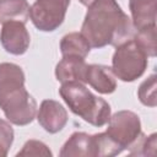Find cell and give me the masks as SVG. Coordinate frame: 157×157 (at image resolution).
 <instances>
[{"label":"cell","mask_w":157,"mask_h":157,"mask_svg":"<svg viewBox=\"0 0 157 157\" xmlns=\"http://www.w3.org/2000/svg\"><path fill=\"white\" fill-rule=\"evenodd\" d=\"M87 7L81 34L91 48L118 47L135 36L136 29L131 18L121 10L117 0H94Z\"/></svg>","instance_id":"1"},{"label":"cell","mask_w":157,"mask_h":157,"mask_svg":"<svg viewBox=\"0 0 157 157\" xmlns=\"http://www.w3.org/2000/svg\"><path fill=\"white\" fill-rule=\"evenodd\" d=\"M59 94L70 110L93 126H103L110 118V105L103 98L93 94L85 83L78 81L63 82Z\"/></svg>","instance_id":"2"},{"label":"cell","mask_w":157,"mask_h":157,"mask_svg":"<svg viewBox=\"0 0 157 157\" xmlns=\"http://www.w3.org/2000/svg\"><path fill=\"white\" fill-rule=\"evenodd\" d=\"M147 58L146 52L132 37L117 47L112 58V71L119 80L132 82L146 71Z\"/></svg>","instance_id":"3"},{"label":"cell","mask_w":157,"mask_h":157,"mask_svg":"<svg viewBox=\"0 0 157 157\" xmlns=\"http://www.w3.org/2000/svg\"><path fill=\"white\" fill-rule=\"evenodd\" d=\"M0 108L11 124L23 126L37 115V102L23 86L1 87Z\"/></svg>","instance_id":"4"},{"label":"cell","mask_w":157,"mask_h":157,"mask_svg":"<svg viewBox=\"0 0 157 157\" xmlns=\"http://www.w3.org/2000/svg\"><path fill=\"white\" fill-rule=\"evenodd\" d=\"M123 150H130L144 134L141 121L136 113L131 110H119L108 120L105 131Z\"/></svg>","instance_id":"5"},{"label":"cell","mask_w":157,"mask_h":157,"mask_svg":"<svg viewBox=\"0 0 157 157\" xmlns=\"http://www.w3.org/2000/svg\"><path fill=\"white\" fill-rule=\"evenodd\" d=\"M70 0H36L29 9V17L34 27L42 32L58 29L65 20Z\"/></svg>","instance_id":"6"},{"label":"cell","mask_w":157,"mask_h":157,"mask_svg":"<svg viewBox=\"0 0 157 157\" xmlns=\"http://www.w3.org/2000/svg\"><path fill=\"white\" fill-rule=\"evenodd\" d=\"M29 33L23 22L7 21L2 23L0 31V43L2 48L12 55H22L29 47Z\"/></svg>","instance_id":"7"},{"label":"cell","mask_w":157,"mask_h":157,"mask_svg":"<svg viewBox=\"0 0 157 157\" xmlns=\"http://www.w3.org/2000/svg\"><path fill=\"white\" fill-rule=\"evenodd\" d=\"M37 120L47 132L56 134L65 128L69 117L66 109L59 102L53 99H44L39 105Z\"/></svg>","instance_id":"8"},{"label":"cell","mask_w":157,"mask_h":157,"mask_svg":"<svg viewBox=\"0 0 157 157\" xmlns=\"http://www.w3.org/2000/svg\"><path fill=\"white\" fill-rule=\"evenodd\" d=\"M85 83L102 94H110L117 90L115 75L112 67L102 64H90L86 67Z\"/></svg>","instance_id":"9"},{"label":"cell","mask_w":157,"mask_h":157,"mask_svg":"<svg viewBox=\"0 0 157 157\" xmlns=\"http://www.w3.org/2000/svg\"><path fill=\"white\" fill-rule=\"evenodd\" d=\"M129 9L136 31L156 25L157 0H129Z\"/></svg>","instance_id":"10"},{"label":"cell","mask_w":157,"mask_h":157,"mask_svg":"<svg viewBox=\"0 0 157 157\" xmlns=\"http://www.w3.org/2000/svg\"><path fill=\"white\" fill-rule=\"evenodd\" d=\"M87 64L78 56H63L55 67V77L59 82L78 81L85 83Z\"/></svg>","instance_id":"11"},{"label":"cell","mask_w":157,"mask_h":157,"mask_svg":"<svg viewBox=\"0 0 157 157\" xmlns=\"http://www.w3.org/2000/svg\"><path fill=\"white\" fill-rule=\"evenodd\" d=\"M60 156L63 157H93L92 135L86 132H74L61 147Z\"/></svg>","instance_id":"12"},{"label":"cell","mask_w":157,"mask_h":157,"mask_svg":"<svg viewBox=\"0 0 157 157\" xmlns=\"http://www.w3.org/2000/svg\"><path fill=\"white\" fill-rule=\"evenodd\" d=\"M29 9L27 0H0V23L7 21L26 23L29 18Z\"/></svg>","instance_id":"13"},{"label":"cell","mask_w":157,"mask_h":157,"mask_svg":"<svg viewBox=\"0 0 157 157\" xmlns=\"http://www.w3.org/2000/svg\"><path fill=\"white\" fill-rule=\"evenodd\" d=\"M91 47L87 39L78 32L65 34L60 40V52L63 56H78L85 59L90 54Z\"/></svg>","instance_id":"14"},{"label":"cell","mask_w":157,"mask_h":157,"mask_svg":"<svg viewBox=\"0 0 157 157\" xmlns=\"http://www.w3.org/2000/svg\"><path fill=\"white\" fill-rule=\"evenodd\" d=\"M92 148L93 157H112L124 151L107 132L92 135Z\"/></svg>","instance_id":"15"},{"label":"cell","mask_w":157,"mask_h":157,"mask_svg":"<svg viewBox=\"0 0 157 157\" xmlns=\"http://www.w3.org/2000/svg\"><path fill=\"white\" fill-rule=\"evenodd\" d=\"M25 74L22 69L13 63H1L0 64V88L23 86Z\"/></svg>","instance_id":"16"},{"label":"cell","mask_w":157,"mask_h":157,"mask_svg":"<svg viewBox=\"0 0 157 157\" xmlns=\"http://www.w3.org/2000/svg\"><path fill=\"white\" fill-rule=\"evenodd\" d=\"M134 38L146 52L147 56H156V25L136 31Z\"/></svg>","instance_id":"17"},{"label":"cell","mask_w":157,"mask_h":157,"mask_svg":"<svg viewBox=\"0 0 157 157\" xmlns=\"http://www.w3.org/2000/svg\"><path fill=\"white\" fill-rule=\"evenodd\" d=\"M137 97L144 105L156 107V75L152 74L147 80H145L137 91Z\"/></svg>","instance_id":"18"},{"label":"cell","mask_w":157,"mask_h":157,"mask_svg":"<svg viewBox=\"0 0 157 157\" xmlns=\"http://www.w3.org/2000/svg\"><path fill=\"white\" fill-rule=\"evenodd\" d=\"M156 134H151L150 136H146L145 134L141 135V137L137 140V142L129 150L131 156H148L155 155L156 151Z\"/></svg>","instance_id":"19"},{"label":"cell","mask_w":157,"mask_h":157,"mask_svg":"<svg viewBox=\"0 0 157 157\" xmlns=\"http://www.w3.org/2000/svg\"><path fill=\"white\" fill-rule=\"evenodd\" d=\"M13 129L9 121L0 119V157L7 156L13 142Z\"/></svg>","instance_id":"20"},{"label":"cell","mask_w":157,"mask_h":157,"mask_svg":"<svg viewBox=\"0 0 157 157\" xmlns=\"http://www.w3.org/2000/svg\"><path fill=\"white\" fill-rule=\"evenodd\" d=\"M17 156H53L49 147L38 140H28L21 151L17 152Z\"/></svg>","instance_id":"21"},{"label":"cell","mask_w":157,"mask_h":157,"mask_svg":"<svg viewBox=\"0 0 157 157\" xmlns=\"http://www.w3.org/2000/svg\"><path fill=\"white\" fill-rule=\"evenodd\" d=\"M78 1H80L82 5H85V6H88V5H91V4H92L94 0H78Z\"/></svg>","instance_id":"22"}]
</instances>
